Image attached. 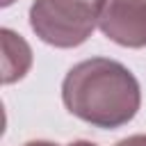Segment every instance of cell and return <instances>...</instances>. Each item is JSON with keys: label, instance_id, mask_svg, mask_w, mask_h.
Wrapping results in <instances>:
<instances>
[{"label": "cell", "instance_id": "6da1fadb", "mask_svg": "<svg viewBox=\"0 0 146 146\" xmlns=\"http://www.w3.org/2000/svg\"><path fill=\"white\" fill-rule=\"evenodd\" d=\"M62 103L80 121L114 130L137 116L141 87L125 64L110 57H91L71 66L64 75Z\"/></svg>", "mask_w": 146, "mask_h": 146}, {"label": "cell", "instance_id": "9c48e42d", "mask_svg": "<svg viewBox=\"0 0 146 146\" xmlns=\"http://www.w3.org/2000/svg\"><path fill=\"white\" fill-rule=\"evenodd\" d=\"M14 2H16V0H0V5H2V7H9V5H14Z\"/></svg>", "mask_w": 146, "mask_h": 146}, {"label": "cell", "instance_id": "5b68a950", "mask_svg": "<svg viewBox=\"0 0 146 146\" xmlns=\"http://www.w3.org/2000/svg\"><path fill=\"white\" fill-rule=\"evenodd\" d=\"M114 146H146V135H130V137L116 141Z\"/></svg>", "mask_w": 146, "mask_h": 146}, {"label": "cell", "instance_id": "8992f818", "mask_svg": "<svg viewBox=\"0 0 146 146\" xmlns=\"http://www.w3.org/2000/svg\"><path fill=\"white\" fill-rule=\"evenodd\" d=\"M23 146H57V144L46 141V139H36V141H27V144H23Z\"/></svg>", "mask_w": 146, "mask_h": 146}, {"label": "cell", "instance_id": "ba28073f", "mask_svg": "<svg viewBox=\"0 0 146 146\" xmlns=\"http://www.w3.org/2000/svg\"><path fill=\"white\" fill-rule=\"evenodd\" d=\"M82 2H89V5H94V7H98V9H100V5H103V0H82Z\"/></svg>", "mask_w": 146, "mask_h": 146}, {"label": "cell", "instance_id": "52a82bcc", "mask_svg": "<svg viewBox=\"0 0 146 146\" xmlns=\"http://www.w3.org/2000/svg\"><path fill=\"white\" fill-rule=\"evenodd\" d=\"M66 146H96V144H94V141H87V139H78V141L66 144Z\"/></svg>", "mask_w": 146, "mask_h": 146}, {"label": "cell", "instance_id": "3957f363", "mask_svg": "<svg viewBox=\"0 0 146 146\" xmlns=\"http://www.w3.org/2000/svg\"><path fill=\"white\" fill-rule=\"evenodd\" d=\"M98 30L123 48H146V0H103Z\"/></svg>", "mask_w": 146, "mask_h": 146}, {"label": "cell", "instance_id": "277c9868", "mask_svg": "<svg viewBox=\"0 0 146 146\" xmlns=\"http://www.w3.org/2000/svg\"><path fill=\"white\" fill-rule=\"evenodd\" d=\"M0 41H2V84H14L23 80L32 68V59H34L32 48L11 27L0 30Z\"/></svg>", "mask_w": 146, "mask_h": 146}, {"label": "cell", "instance_id": "7a4b0ae2", "mask_svg": "<svg viewBox=\"0 0 146 146\" xmlns=\"http://www.w3.org/2000/svg\"><path fill=\"white\" fill-rule=\"evenodd\" d=\"M27 21L43 43L52 48H78L98 27V7L82 0H34Z\"/></svg>", "mask_w": 146, "mask_h": 146}]
</instances>
